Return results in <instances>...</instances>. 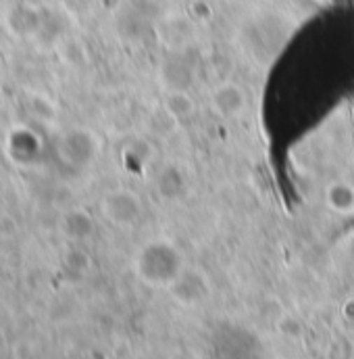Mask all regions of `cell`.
Returning a JSON list of instances; mask_svg holds the SVG:
<instances>
[{
	"instance_id": "6da1fadb",
	"label": "cell",
	"mask_w": 354,
	"mask_h": 359,
	"mask_svg": "<svg viewBox=\"0 0 354 359\" xmlns=\"http://www.w3.org/2000/svg\"><path fill=\"white\" fill-rule=\"evenodd\" d=\"M211 104L221 117H238L246 111V92L234 82H225L213 90Z\"/></svg>"
},
{
	"instance_id": "7a4b0ae2",
	"label": "cell",
	"mask_w": 354,
	"mask_h": 359,
	"mask_svg": "<svg viewBox=\"0 0 354 359\" xmlns=\"http://www.w3.org/2000/svg\"><path fill=\"white\" fill-rule=\"evenodd\" d=\"M104 207H106L108 217H113L119 224H132L140 215V201H138V196L132 194V192H125V190L108 194Z\"/></svg>"
},
{
	"instance_id": "3957f363",
	"label": "cell",
	"mask_w": 354,
	"mask_h": 359,
	"mask_svg": "<svg viewBox=\"0 0 354 359\" xmlns=\"http://www.w3.org/2000/svg\"><path fill=\"white\" fill-rule=\"evenodd\" d=\"M165 111L176 119H185L194 113V102L185 92L174 90L165 96Z\"/></svg>"
},
{
	"instance_id": "277c9868",
	"label": "cell",
	"mask_w": 354,
	"mask_h": 359,
	"mask_svg": "<svg viewBox=\"0 0 354 359\" xmlns=\"http://www.w3.org/2000/svg\"><path fill=\"white\" fill-rule=\"evenodd\" d=\"M330 203H332V207L342 209V211H344L346 207H353V203H354L353 188L342 186V184L334 186V188H332V194H330Z\"/></svg>"
}]
</instances>
